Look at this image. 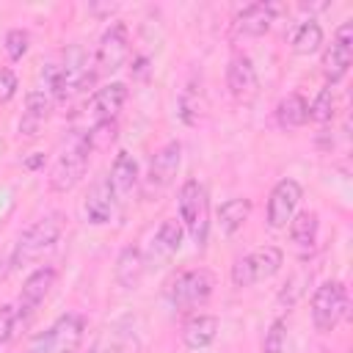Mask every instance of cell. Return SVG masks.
I'll return each instance as SVG.
<instances>
[{"instance_id": "obj_1", "label": "cell", "mask_w": 353, "mask_h": 353, "mask_svg": "<svg viewBox=\"0 0 353 353\" xmlns=\"http://www.w3.org/2000/svg\"><path fill=\"white\" fill-rule=\"evenodd\" d=\"M91 141H88V130H72L69 138L63 141L55 165L50 171V190L55 193H69L85 174L88 168V154H91Z\"/></svg>"}, {"instance_id": "obj_2", "label": "cell", "mask_w": 353, "mask_h": 353, "mask_svg": "<svg viewBox=\"0 0 353 353\" xmlns=\"http://www.w3.org/2000/svg\"><path fill=\"white\" fill-rule=\"evenodd\" d=\"M61 232H63V215L61 212H50L44 218H39L36 223H30L19 234V240L11 251V268H25V265L36 262L44 251H50L58 243Z\"/></svg>"}, {"instance_id": "obj_3", "label": "cell", "mask_w": 353, "mask_h": 353, "mask_svg": "<svg viewBox=\"0 0 353 353\" xmlns=\"http://www.w3.org/2000/svg\"><path fill=\"white\" fill-rule=\"evenodd\" d=\"M215 290V276L207 268H190L171 279L165 295L174 309H196L201 306Z\"/></svg>"}, {"instance_id": "obj_4", "label": "cell", "mask_w": 353, "mask_h": 353, "mask_svg": "<svg viewBox=\"0 0 353 353\" xmlns=\"http://www.w3.org/2000/svg\"><path fill=\"white\" fill-rule=\"evenodd\" d=\"M176 204H179L182 226L190 232L196 245H204L207 243V229H210V221H207V188L199 179L182 182Z\"/></svg>"}, {"instance_id": "obj_5", "label": "cell", "mask_w": 353, "mask_h": 353, "mask_svg": "<svg viewBox=\"0 0 353 353\" xmlns=\"http://www.w3.org/2000/svg\"><path fill=\"white\" fill-rule=\"evenodd\" d=\"M284 265V254L281 248L276 245H262V248H254L251 254L240 256L234 265H232V284L234 287H251L256 281H265L270 276H276Z\"/></svg>"}, {"instance_id": "obj_6", "label": "cell", "mask_w": 353, "mask_h": 353, "mask_svg": "<svg viewBox=\"0 0 353 353\" xmlns=\"http://www.w3.org/2000/svg\"><path fill=\"white\" fill-rule=\"evenodd\" d=\"M347 317V290L342 281H323L312 295V323L320 334L336 328V323Z\"/></svg>"}, {"instance_id": "obj_7", "label": "cell", "mask_w": 353, "mask_h": 353, "mask_svg": "<svg viewBox=\"0 0 353 353\" xmlns=\"http://www.w3.org/2000/svg\"><path fill=\"white\" fill-rule=\"evenodd\" d=\"M350 61H353V22L345 19V22L336 28V33H334L328 50L323 52V74H325L328 85L339 83V80L347 74Z\"/></svg>"}, {"instance_id": "obj_8", "label": "cell", "mask_w": 353, "mask_h": 353, "mask_svg": "<svg viewBox=\"0 0 353 353\" xmlns=\"http://www.w3.org/2000/svg\"><path fill=\"white\" fill-rule=\"evenodd\" d=\"M127 55H130V36H127V25L124 22H113L105 33H102V39H99V44H97V72L99 74H110V72H116V69H121V63L127 61Z\"/></svg>"}, {"instance_id": "obj_9", "label": "cell", "mask_w": 353, "mask_h": 353, "mask_svg": "<svg viewBox=\"0 0 353 353\" xmlns=\"http://www.w3.org/2000/svg\"><path fill=\"white\" fill-rule=\"evenodd\" d=\"M303 190L295 179L284 176L273 185L270 190V199H268V226L270 229H284L290 223V218L295 215V207L301 201Z\"/></svg>"}, {"instance_id": "obj_10", "label": "cell", "mask_w": 353, "mask_h": 353, "mask_svg": "<svg viewBox=\"0 0 353 353\" xmlns=\"http://www.w3.org/2000/svg\"><path fill=\"white\" fill-rule=\"evenodd\" d=\"M182 240H185V229H182V223L176 221V218H165L163 223H160V229L154 232V237H152V243H149V251H146V268L152 265V268H160V265H165V262H171L176 254H179V248H182Z\"/></svg>"}, {"instance_id": "obj_11", "label": "cell", "mask_w": 353, "mask_h": 353, "mask_svg": "<svg viewBox=\"0 0 353 353\" xmlns=\"http://www.w3.org/2000/svg\"><path fill=\"white\" fill-rule=\"evenodd\" d=\"M226 88L237 102H251L259 94V77L248 55L234 52L226 66Z\"/></svg>"}, {"instance_id": "obj_12", "label": "cell", "mask_w": 353, "mask_h": 353, "mask_svg": "<svg viewBox=\"0 0 353 353\" xmlns=\"http://www.w3.org/2000/svg\"><path fill=\"white\" fill-rule=\"evenodd\" d=\"M55 279H58V270H55L52 265L36 268V270L25 279V284H22V292H19V301H17V314H19V317L33 314V312L39 309V303L47 298V292L52 290Z\"/></svg>"}, {"instance_id": "obj_13", "label": "cell", "mask_w": 353, "mask_h": 353, "mask_svg": "<svg viewBox=\"0 0 353 353\" xmlns=\"http://www.w3.org/2000/svg\"><path fill=\"white\" fill-rule=\"evenodd\" d=\"M179 163H182V143H179V141H168V143H163V146L154 152L152 163H149L146 185H149L152 190H163V188H168V185L174 182L176 171H179Z\"/></svg>"}, {"instance_id": "obj_14", "label": "cell", "mask_w": 353, "mask_h": 353, "mask_svg": "<svg viewBox=\"0 0 353 353\" xmlns=\"http://www.w3.org/2000/svg\"><path fill=\"white\" fill-rule=\"evenodd\" d=\"M83 336H85V317L83 314L69 312V314L58 317L55 325L50 328L52 353H77Z\"/></svg>"}, {"instance_id": "obj_15", "label": "cell", "mask_w": 353, "mask_h": 353, "mask_svg": "<svg viewBox=\"0 0 353 353\" xmlns=\"http://www.w3.org/2000/svg\"><path fill=\"white\" fill-rule=\"evenodd\" d=\"M279 8H281L279 3H265V0L245 6V8L234 17L237 33H243V36H265V33L270 30V25H273Z\"/></svg>"}, {"instance_id": "obj_16", "label": "cell", "mask_w": 353, "mask_h": 353, "mask_svg": "<svg viewBox=\"0 0 353 353\" xmlns=\"http://www.w3.org/2000/svg\"><path fill=\"white\" fill-rule=\"evenodd\" d=\"M113 204H116V196H113V190H110V182H108V176H99V179L91 185L88 196H85V201H83L85 221L94 223V226L108 223L110 215H113Z\"/></svg>"}, {"instance_id": "obj_17", "label": "cell", "mask_w": 353, "mask_h": 353, "mask_svg": "<svg viewBox=\"0 0 353 353\" xmlns=\"http://www.w3.org/2000/svg\"><path fill=\"white\" fill-rule=\"evenodd\" d=\"M124 102H127V85L124 83H108V85L97 88L94 97H91L94 121H116Z\"/></svg>"}, {"instance_id": "obj_18", "label": "cell", "mask_w": 353, "mask_h": 353, "mask_svg": "<svg viewBox=\"0 0 353 353\" xmlns=\"http://www.w3.org/2000/svg\"><path fill=\"white\" fill-rule=\"evenodd\" d=\"M116 281L124 287V290H135L146 273V259H143V251L135 248V245H124L121 254L116 256Z\"/></svg>"}, {"instance_id": "obj_19", "label": "cell", "mask_w": 353, "mask_h": 353, "mask_svg": "<svg viewBox=\"0 0 353 353\" xmlns=\"http://www.w3.org/2000/svg\"><path fill=\"white\" fill-rule=\"evenodd\" d=\"M218 328H221V320L215 314H193L182 325V342L190 350H201L218 336Z\"/></svg>"}, {"instance_id": "obj_20", "label": "cell", "mask_w": 353, "mask_h": 353, "mask_svg": "<svg viewBox=\"0 0 353 353\" xmlns=\"http://www.w3.org/2000/svg\"><path fill=\"white\" fill-rule=\"evenodd\" d=\"M108 182H110L113 196H127V193L138 185V160H135L127 149H121V152L113 157Z\"/></svg>"}, {"instance_id": "obj_21", "label": "cell", "mask_w": 353, "mask_h": 353, "mask_svg": "<svg viewBox=\"0 0 353 353\" xmlns=\"http://www.w3.org/2000/svg\"><path fill=\"white\" fill-rule=\"evenodd\" d=\"M276 121L284 130H298L309 121V102L301 94H287L279 105H276Z\"/></svg>"}, {"instance_id": "obj_22", "label": "cell", "mask_w": 353, "mask_h": 353, "mask_svg": "<svg viewBox=\"0 0 353 353\" xmlns=\"http://www.w3.org/2000/svg\"><path fill=\"white\" fill-rule=\"evenodd\" d=\"M317 229H320V218L314 210H301L290 218V240L298 248H312L317 240Z\"/></svg>"}, {"instance_id": "obj_23", "label": "cell", "mask_w": 353, "mask_h": 353, "mask_svg": "<svg viewBox=\"0 0 353 353\" xmlns=\"http://www.w3.org/2000/svg\"><path fill=\"white\" fill-rule=\"evenodd\" d=\"M251 215V199H229L218 207V226L223 234H234Z\"/></svg>"}, {"instance_id": "obj_24", "label": "cell", "mask_w": 353, "mask_h": 353, "mask_svg": "<svg viewBox=\"0 0 353 353\" xmlns=\"http://www.w3.org/2000/svg\"><path fill=\"white\" fill-rule=\"evenodd\" d=\"M290 44H292V52H295V55H312V52H317L320 44H323V28H320V22H317V19L301 22V25L292 30Z\"/></svg>"}, {"instance_id": "obj_25", "label": "cell", "mask_w": 353, "mask_h": 353, "mask_svg": "<svg viewBox=\"0 0 353 353\" xmlns=\"http://www.w3.org/2000/svg\"><path fill=\"white\" fill-rule=\"evenodd\" d=\"M309 284H312V268H298V270H292V273L287 276L284 287L279 290V303H281L284 309H292V306L306 295Z\"/></svg>"}, {"instance_id": "obj_26", "label": "cell", "mask_w": 353, "mask_h": 353, "mask_svg": "<svg viewBox=\"0 0 353 353\" xmlns=\"http://www.w3.org/2000/svg\"><path fill=\"white\" fill-rule=\"evenodd\" d=\"M50 108H52V99L44 91H28L25 94V113H22V119L44 124V119L50 116Z\"/></svg>"}, {"instance_id": "obj_27", "label": "cell", "mask_w": 353, "mask_h": 353, "mask_svg": "<svg viewBox=\"0 0 353 353\" xmlns=\"http://www.w3.org/2000/svg\"><path fill=\"white\" fill-rule=\"evenodd\" d=\"M309 119L317 121V124H325V121L334 119V91H331V85L317 91L314 102L309 105Z\"/></svg>"}, {"instance_id": "obj_28", "label": "cell", "mask_w": 353, "mask_h": 353, "mask_svg": "<svg viewBox=\"0 0 353 353\" xmlns=\"http://www.w3.org/2000/svg\"><path fill=\"white\" fill-rule=\"evenodd\" d=\"M199 88L196 85H188L179 97V116L185 124H199V116H201V102H199Z\"/></svg>"}, {"instance_id": "obj_29", "label": "cell", "mask_w": 353, "mask_h": 353, "mask_svg": "<svg viewBox=\"0 0 353 353\" xmlns=\"http://www.w3.org/2000/svg\"><path fill=\"white\" fill-rule=\"evenodd\" d=\"M287 347V323L279 317L270 323L268 334H265V345H262V353H284Z\"/></svg>"}, {"instance_id": "obj_30", "label": "cell", "mask_w": 353, "mask_h": 353, "mask_svg": "<svg viewBox=\"0 0 353 353\" xmlns=\"http://www.w3.org/2000/svg\"><path fill=\"white\" fill-rule=\"evenodd\" d=\"M113 138H116V121H94V127L88 130L91 149H105L113 143Z\"/></svg>"}, {"instance_id": "obj_31", "label": "cell", "mask_w": 353, "mask_h": 353, "mask_svg": "<svg viewBox=\"0 0 353 353\" xmlns=\"http://www.w3.org/2000/svg\"><path fill=\"white\" fill-rule=\"evenodd\" d=\"M28 33L22 30V28H14V30H8L6 33V52H8V58L11 61H19L25 52H28Z\"/></svg>"}, {"instance_id": "obj_32", "label": "cell", "mask_w": 353, "mask_h": 353, "mask_svg": "<svg viewBox=\"0 0 353 353\" xmlns=\"http://www.w3.org/2000/svg\"><path fill=\"white\" fill-rule=\"evenodd\" d=\"M19 88V80L14 74V69L8 66H0V102H8Z\"/></svg>"}, {"instance_id": "obj_33", "label": "cell", "mask_w": 353, "mask_h": 353, "mask_svg": "<svg viewBox=\"0 0 353 353\" xmlns=\"http://www.w3.org/2000/svg\"><path fill=\"white\" fill-rule=\"evenodd\" d=\"M14 323H17V309L14 306H0V345H6L14 334Z\"/></svg>"}, {"instance_id": "obj_34", "label": "cell", "mask_w": 353, "mask_h": 353, "mask_svg": "<svg viewBox=\"0 0 353 353\" xmlns=\"http://www.w3.org/2000/svg\"><path fill=\"white\" fill-rule=\"evenodd\" d=\"M25 353H52V342H50V331H44V334H39L30 345H28V350Z\"/></svg>"}, {"instance_id": "obj_35", "label": "cell", "mask_w": 353, "mask_h": 353, "mask_svg": "<svg viewBox=\"0 0 353 353\" xmlns=\"http://www.w3.org/2000/svg\"><path fill=\"white\" fill-rule=\"evenodd\" d=\"M8 270H11V256H6V259H0V284H3V279L8 276Z\"/></svg>"}, {"instance_id": "obj_36", "label": "cell", "mask_w": 353, "mask_h": 353, "mask_svg": "<svg viewBox=\"0 0 353 353\" xmlns=\"http://www.w3.org/2000/svg\"><path fill=\"white\" fill-rule=\"evenodd\" d=\"M91 11L94 14H105V11L110 14V11H116V6H91Z\"/></svg>"}, {"instance_id": "obj_37", "label": "cell", "mask_w": 353, "mask_h": 353, "mask_svg": "<svg viewBox=\"0 0 353 353\" xmlns=\"http://www.w3.org/2000/svg\"><path fill=\"white\" fill-rule=\"evenodd\" d=\"M41 160H44V154H36V157H30L25 165H28V168H36V165H41Z\"/></svg>"}]
</instances>
